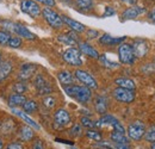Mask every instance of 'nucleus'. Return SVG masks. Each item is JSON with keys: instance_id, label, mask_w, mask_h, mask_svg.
<instances>
[{"instance_id": "nucleus-30", "label": "nucleus", "mask_w": 155, "mask_h": 149, "mask_svg": "<svg viewBox=\"0 0 155 149\" xmlns=\"http://www.w3.org/2000/svg\"><path fill=\"white\" fill-rule=\"evenodd\" d=\"M21 108H23V111L25 113H34V112H36L38 110V104L32 99H30V100L26 99V101L23 104Z\"/></svg>"}, {"instance_id": "nucleus-40", "label": "nucleus", "mask_w": 155, "mask_h": 149, "mask_svg": "<svg viewBox=\"0 0 155 149\" xmlns=\"http://www.w3.org/2000/svg\"><path fill=\"white\" fill-rule=\"evenodd\" d=\"M5 149H24V147H23V144H21L20 142L13 141V142H10V143L5 147Z\"/></svg>"}, {"instance_id": "nucleus-18", "label": "nucleus", "mask_w": 155, "mask_h": 149, "mask_svg": "<svg viewBox=\"0 0 155 149\" xmlns=\"http://www.w3.org/2000/svg\"><path fill=\"white\" fill-rule=\"evenodd\" d=\"M61 18H62L63 24H66L67 26H69L72 29V31H74V32H84L86 30V26L82 23L78 22V20H74V19L69 18L67 16H61Z\"/></svg>"}, {"instance_id": "nucleus-21", "label": "nucleus", "mask_w": 155, "mask_h": 149, "mask_svg": "<svg viewBox=\"0 0 155 149\" xmlns=\"http://www.w3.org/2000/svg\"><path fill=\"white\" fill-rule=\"evenodd\" d=\"M12 69H13V66H12L11 61H8V60L1 61V63H0V84L10 76V74L12 73Z\"/></svg>"}, {"instance_id": "nucleus-36", "label": "nucleus", "mask_w": 155, "mask_h": 149, "mask_svg": "<svg viewBox=\"0 0 155 149\" xmlns=\"http://www.w3.org/2000/svg\"><path fill=\"white\" fill-rule=\"evenodd\" d=\"M11 38V34L5 31V30H0V45H7Z\"/></svg>"}, {"instance_id": "nucleus-51", "label": "nucleus", "mask_w": 155, "mask_h": 149, "mask_svg": "<svg viewBox=\"0 0 155 149\" xmlns=\"http://www.w3.org/2000/svg\"><path fill=\"white\" fill-rule=\"evenodd\" d=\"M72 149H77V148H72Z\"/></svg>"}, {"instance_id": "nucleus-39", "label": "nucleus", "mask_w": 155, "mask_h": 149, "mask_svg": "<svg viewBox=\"0 0 155 149\" xmlns=\"http://www.w3.org/2000/svg\"><path fill=\"white\" fill-rule=\"evenodd\" d=\"M30 149H44V143H43V141H42L41 138L34 140V142H32Z\"/></svg>"}, {"instance_id": "nucleus-23", "label": "nucleus", "mask_w": 155, "mask_h": 149, "mask_svg": "<svg viewBox=\"0 0 155 149\" xmlns=\"http://www.w3.org/2000/svg\"><path fill=\"white\" fill-rule=\"evenodd\" d=\"M107 108H109V103H107V99L103 95H97L96 99H94V109L98 113L100 114H105L107 111Z\"/></svg>"}, {"instance_id": "nucleus-4", "label": "nucleus", "mask_w": 155, "mask_h": 149, "mask_svg": "<svg viewBox=\"0 0 155 149\" xmlns=\"http://www.w3.org/2000/svg\"><path fill=\"white\" fill-rule=\"evenodd\" d=\"M117 55H118V60L120 63L123 65H134L135 62V55H134V51H133V48H131V44L129 43H122L119 44L118 47V50H117Z\"/></svg>"}, {"instance_id": "nucleus-13", "label": "nucleus", "mask_w": 155, "mask_h": 149, "mask_svg": "<svg viewBox=\"0 0 155 149\" xmlns=\"http://www.w3.org/2000/svg\"><path fill=\"white\" fill-rule=\"evenodd\" d=\"M36 69H37V65L35 63H24L20 66L19 73H18V78H19L20 81H28L30 80L34 74L36 73Z\"/></svg>"}, {"instance_id": "nucleus-34", "label": "nucleus", "mask_w": 155, "mask_h": 149, "mask_svg": "<svg viewBox=\"0 0 155 149\" xmlns=\"http://www.w3.org/2000/svg\"><path fill=\"white\" fill-rule=\"evenodd\" d=\"M21 44H23V42H21V38L18 37V36H11L10 38V42H8V47L10 48H12V49H18L21 47Z\"/></svg>"}, {"instance_id": "nucleus-50", "label": "nucleus", "mask_w": 155, "mask_h": 149, "mask_svg": "<svg viewBox=\"0 0 155 149\" xmlns=\"http://www.w3.org/2000/svg\"><path fill=\"white\" fill-rule=\"evenodd\" d=\"M0 63H1V53H0Z\"/></svg>"}, {"instance_id": "nucleus-17", "label": "nucleus", "mask_w": 155, "mask_h": 149, "mask_svg": "<svg viewBox=\"0 0 155 149\" xmlns=\"http://www.w3.org/2000/svg\"><path fill=\"white\" fill-rule=\"evenodd\" d=\"M12 112H13V114H16L17 117H19L20 119H23L24 123H26V125L31 127V128L35 129V130H41V127H39L38 123H37L36 121H34L28 113H25L23 110H19V109H17V108H12Z\"/></svg>"}, {"instance_id": "nucleus-19", "label": "nucleus", "mask_w": 155, "mask_h": 149, "mask_svg": "<svg viewBox=\"0 0 155 149\" xmlns=\"http://www.w3.org/2000/svg\"><path fill=\"white\" fill-rule=\"evenodd\" d=\"M81 54H85L88 57H92V58H99V53L96 48H93L91 44L86 43V42H79V48Z\"/></svg>"}, {"instance_id": "nucleus-28", "label": "nucleus", "mask_w": 155, "mask_h": 149, "mask_svg": "<svg viewBox=\"0 0 155 149\" xmlns=\"http://www.w3.org/2000/svg\"><path fill=\"white\" fill-rule=\"evenodd\" d=\"M110 140L114 142V144L116 143H130L129 137L123 134V132H118V131H112L110 135Z\"/></svg>"}, {"instance_id": "nucleus-49", "label": "nucleus", "mask_w": 155, "mask_h": 149, "mask_svg": "<svg viewBox=\"0 0 155 149\" xmlns=\"http://www.w3.org/2000/svg\"><path fill=\"white\" fill-rule=\"evenodd\" d=\"M97 149H111V148H109V147H100V148H97Z\"/></svg>"}, {"instance_id": "nucleus-26", "label": "nucleus", "mask_w": 155, "mask_h": 149, "mask_svg": "<svg viewBox=\"0 0 155 149\" xmlns=\"http://www.w3.org/2000/svg\"><path fill=\"white\" fill-rule=\"evenodd\" d=\"M115 84H116L118 87H122V88H127V90H131V91H135L136 85L134 82V80L129 79V78H117L115 79Z\"/></svg>"}, {"instance_id": "nucleus-16", "label": "nucleus", "mask_w": 155, "mask_h": 149, "mask_svg": "<svg viewBox=\"0 0 155 149\" xmlns=\"http://www.w3.org/2000/svg\"><path fill=\"white\" fill-rule=\"evenodd\" d=\"M125 39H127L125 36H123V37H114V36H111L109 34H104V35H101L99 37L98 42H99V44H101L104 47H114V45L122 44Z\"/></svg>"}, {"instance_id": "nucleus-10", "label": "nucleus", "mask_w": 155, "mask_h": 149, "mask_svg": "<svg viewBox=\"0 0 155 149\" xmlns=\"http://www.w3.org/2000/svg\"><path fill=\"white\" fill-rule=\"evenodd\" d=\"M20 10H21V12L26 13L28 16H30L32 18L38 17L42 12L39 5L34 0H21L20 1Z\"/></svg>"}, {"instance_id": "nucleus-20", "label": "nucleus", "mask_w": 155, "mask_h": 149, "mask_svg": "<svg viewBox=\"0 0 155 149\" xmlns=\"http://www.w3.org/2000/svg\"><path fill=\"white\" fill-rule=\"evenodd\" d=\"M58 41L61 42L62 44H67V45H71V47H74L75 44H79V37L75 35L74 31H71V32H67V34H63V35H60L58 37Z\"/></svg>"}, {"instance_id": "nucleus-32", "label": "nucleus", "mask_w": 155, "mask_h": 149, "mask_svg": "<svg viewBox=\"0 0 155 149\" xmlns=\"http://www.w3.org/2000/svg\"><path fill=\"white\" fill-rule=\"evenodd\" d=\"M42 104L47 108V109H54L55 105H56V98L53 97V95H45L42 100Z\"/></svg>"}, {"instance_id": "nucleus-8", "label": "nucleus", "mask_w": 155, "mask_h": 149, "mask_svg": "<svg viewBox=\"0 0 155 149\" xmlns=\"http://www.w3.org/2000/svg\"><path fill=\"white\" fill-rule=\"evenodd\" d=\"M74 78H77L78 80L82 84V86H85V87H87L90 90H97L98 88L97 80L88 72H86L84 69H77L74 72Z\"/></svg>"}, {"instance_id": "nucleus-11", "label": "nucleus", "mask_w": 155, "mask_h": 149, "mask_svg": "<svg viewBox=\"0 0 155 149\" xmlns=\"http://www.w3.org/2000/svg\"><path fill=\"white\" fill-rule=\"evenodd\" d=\"M34 85L37 90V93L39 95H48L53 92V88L51 86L49 85V82L45 80V78L42 74H37L35 76V80H34Z\"/></svg>"}, {"instance_id": "nucleus-2", "label": "nucleus", "mask_w": 155, "mask_h": 149, "mask_svg": "<svg viewBox=\"0 0 155 149\" xmlns=\"http://www.w3.org/2000/svg\"><path fill=\"white\" fill-rule=\"evenodd\" d=\"M64 92L75 99L80 104H87L92 99V92L90 88L85 86H79V85H71L64 87Z\"/></svg>"}, {"instance_id": "nucleus-45", "label": "nucleus", "mask_w": 155, "mask_h": 149, "mask_svg": "<svg viewBox=\"0 0 155 149\" xmlns=\"http://www.w3.org/2000/svg\"><path fill=\"white\" fill-rule=\"evenodd\" d=\"M148 17H149V19L155 24V7H153V10L149 12V16H148Z\"/></svg>"}, {"instance_id": "nucleus-12", "label": "nucleus", "mask_w": 155, "mask_h": 149, "mask_svg": "<svg viewBox=\"0 0 155 149\" xmlns=\"http://www.w3.org/2000/svg\"><path fill=\"white\" fill-rule=\"evenodd\" d=\"M131 48H133V51H134V55L135 57H138V58H142L148 54V50H149V45L147 43V41L144 39H135L134 43L131 44Z\"/></svg>"}, {"instance_id": "nucleus-7", "label": "nucleus", "mask_w": 155, "mask_h": 149, "mask_svg": "<svg viewBox=\"0 0 155 149\" xmlns=\"http://www.w3.org/2000/svg\"><path fill=\"white\" fill-rule=\"evenodd\" d=\"M42 16L43 18L45 19V22L53 28V29H61L63 26V22L61 16L58 15V12H55L53 8L50 7H45L42 10Z\"/></svg>"}, {"instance_id": "nucleus-9", "label": "nucleus", "mask_w": 155, "mask_h": 149, "mask_svg": "<svg viewBox=\"0 0 155 149\" xmlns=\"http://www.w3.org/2000/svg\"><path fill=\"white\" fill-rule=\"evenodd\" d=\"M112 95L117 101L123 103V104H130L135 100V92L131 90H127V88H122V87H117L112 91Z\"/></svg>"}, {"instance_id": "nucleus-14", "label": "nucleus", "mask_w": 155, "mask_h": 149, "mask_svg": "<svg viewBox=\"0 0 155 149\" xmlns=\"http://www.w3.org/2000/svg\"><path fill=\"white\" fill-rule=\"evenodd\" d=\"M71 121H72L71 114L66 109H58L54 113V123L60 128L68 125L71 123Z\"/></svg>"}, {"instance_id": "nucleus-29", "label": "nucleus", "mask_w": 155, "mask_h": 149, "mask_svg": "<svg viewBox=\"0 0 155 149\" xmlns=\"http://www.w3.org/2000/svg\"><path fill=\"white\" fill-rule=\"evenodd\" d=\"M74 2L82 12H88L93 8V0H74Z\"/></svg>"}, {"instance_id": "nucleus-22", "label": "nucleus", "mask_w": 155, "mask_h": 149, "mask_svg": "<svg viewBox=\"0 0 155 149\" xmlns=\"http://www.w3.org/2000/svg\"><path fill=\"white\" fill-rule=\"evenodd\" d=\"M58 79L61 85L66 86H71L74 85V75L72 74L69 71H60L58 73Z\"/></svg>"}, {"instance_id": "nucleus-44", "label": "nucleus", "mask_w": 155, "mask_h": 149, "mask_svg": "<svg viewBox=\"0 0 155 149\" xmlns=\"http://www.w3.org/2000/svg\"><path fill=\"white\" fill-rule=\"evenodd\" d=\"M98 35H99V32H98L97 30H93V29H92V30H88V31H87V37L91 38V39L97 38Z\"/></svg>"}, {"instance_id": "nucleus-15", "label": "nucleus", "mask_w": 155, "mask_h": 149, "mask_svg": "<svg viewBox=\"0 0 155 149\" xmlns=\"http://www.w3.org/2000/svg\"><path fill=\"white\" fill-rule=\"evenodd\" d=\"M147 12L146 7H142V6H130L128 7L127 10L123 11L122 13V20H130V19H135L137 17H140L141 15H144Z\"/></svg>"}, {"instance_id": "nucleus-41", "label": "nucleus", "mask_w": 155, "mask_h": 149, "mask_svg": "<svg viewBox=\"0 0 155 149\" xmlns=\"http://www.w3.org/2000/svg\"><path fill=\"white\" fill-rule=\"evenodd\" d=\"M115 15H116L115 8L111 7V6H106L105 7V11L103 13V17H111V16H115Z\"/></svg>"}, {"instance_id": "nucleus-46", "label": "nucleus", "mask_w": 155, "mask_h": 149, "mask_svg": "<svg viewBox=\"0 0 155 149\" xmlns=\"http://www.w3.org/2000/svg\"><path fill=\"white\" fill-rule=\"evenodd\" d=\"M120 1H123L124 4L130 5V6H134V5H136V2H137V0H120Z\"/></svg>"}, {"instance_id": "nucleus-35", "label": "nucleus", "mask_w": 155, "mask_h": 149, "mask_svg": "<svg viewBox=\"0 0 155 149\" xmlns=\"http://www.w3.org/2000/svg\"><path fill=\"white\" fill-rule=\"evenodd\" d=\"M81 125L87 128V129H94L96 128V122L92 121L90 117L84 116V117H81Z\"/></svg>"}, {"instance_id": "nucleus-27", "label": "nucleus", "mask_w": 155, "mask_h": 149, "mask_svg": "<svg viewBox=\"0 0 155 149\" xmlns=\"http://www.w3.org/2000/svg\"><path fill=\"white\" fill-rule=\"evenodd\" d=\"M99 62L101 63V66L109 68V69H115V68H118L119 67V62L118 61H115V60H110L107 54H103V55H99Z\"/></svg>"}, {"instance_id": "nucleus-38", "label": "nucleus", "mask_w": 155, "mask_h": 149, "mask_svg": "<svg viewBox=\"0 0 155 149\" xmlns=\"http://www.w3.org/2000/svg\"><path fill=\"white\" fill-rule=\"evenodd\" d=\"M69 134L72 137H79L81 134H82V127L79 125V124H75L72 127V129L69 130Z\"/></svg>"}, {"instance_id": "nucleus-37", "label": "nucleus", "mask_w": 155, "mask_h": 149, "mask_svg": "<svg viewBox=\"0 0 155 149\" xmlns=\"http://www.w3.org/2000/svg\"><path fill=\"white\" fill-rule=\"evenodd\" d=\"M13 90H15L16 93L24 94V92H26L28 87H26V84H25L24 81H19V82H17V84L13 86Z\"/></svg>"}, {"instance_id": "nucleus-6", "label": "nucleus", "mask_w": 155, "mask_h": 149, "mask_svg": "<svg viewBox=\"0 0 155 149\" xmlns=\"http://www.w3.org/2000/svg\"><path fill=\"white\" fill-rule=\"evenodd\" d=\"M146 125L142 121H134L133 123L129 124L128 129H127V134L128 137L133 141H141L146 134Z\"/></svg>"}, {"instance_id": "nucleus-31", "label": "nucleus", "mask_w": 155, "mask_h": 149, "mask_svg": "<svg viewBox=\"0 0 155 149\" xmlns=\"http://www.w3.org/2000/svg\"><path fill=\"white\" fill-rule=\"evenodd\" d=\"M86 137L88 140H92V141H96V142H100L103 140L101 132L94 130V129H90V130L86 131Z\"/></svg>"}, {"instance_id": "nucleus-25", "label": "nucleus", "mask_w": 155, "mask_h": 149, "mask_svg": "<svg viewBox=\"0 0 155 149\" xmlns=\"http://www.w3.org/2000/svg\"><path fill=\"white\" fill-rule=\"evenodd\" d=\"M19 137L24 142H30L35 137V131L29 125H23L19 130Z\"/></svg>"}, {"instance_id": "nucleus-48", "label": "nucleus", "mask_w": 155, "mask_h": 149, "mask_svg": "<svg viewBox=\"0 0 155 149\" xmlns=\"http://www.w3.org/2000/svg\"><path fill=\"white\" fill-rule=\"evenodd\" d=\"M150 149H155V143H152V146H150Z\"/></svg>"}, {"instance_id": "nucleus-3", "label": "nucleus", "mask_w": 155, "mask_h": 149, "mask_svg": "<svg viewBox=\"0 0 155 149\" xmlns=\"http://www.w3.org/2000/svg\"><path fill=\"white\" fill-rule=\"evenodd\" d=\"M96 127H98V128L111 127L114 129L112 131H118V132L125 134V129H124L123 124L117 119L116 117H114L111 114H103L97 122H96Z\"/></svg>"}, {"instance_id": "nucleus-5", "label": "nucleus", "mask_w": 155, "mask_h": 149, "mask_svg": "<svg viewBox=\"0 0 155 149\" xmlns=\"http://www.w3.org/2000/svg\"><path fill=\"white\" fill-rule=\"evenodd\" d=\"M62 58L69 66H73V67H80V66H82L81 53H80V50L78 48H74V47H71V48L66 49L62 53Z\"/></svg>"}, {"instance_id": "nucleus-1", "label": "nucleus", "mask_w": 155, "mask_h": 149, "mask_svg": "<svg viewBox=\"0 0 155 149\" xmlns=\"http://www.w3.org/2000/svg\"><path fill=\"white\" fill-rule=\"evenodd\" d=\"M1 26L4 28L2 30L10 32V34H15V35H18V37H23L25 39H36V35L34 32H31L25 25L20 24V23H15V22H11V20H2L1 23Z\"/></svg>"}, {"instance_id": "nucleus-43", "label": "nucleus", "mask_w": 155, "mask_h": 149, "mask_svg": "<svg viewBox=\"0 0 155 149\" xmlns=\"http://www.w3.org/2000/svg\"><path fill=\"white\" fill-rule=\"evenodd\" d=\"M114 146H115V149H131L130 143H116Z\"/></svg>"}, {"instance_id": "nucleus-47", "label": "nucleus", "mask_w": 155, "mask_h": 149, "mask_svg": "<svg viewBox=\"0 0 155 149\" xmlns=\"http://www.w3.org/2000/svg\"><path fill=\"white\" fill-rule=\"evenodd\" d=\"M0 149H4V142L1 140V137H0Z\"/></svg>"}, {"instance_id": "nucleus-33", "label": "nucleus", "mask_w": 155, "mask_h": 149, "mask_svg": "<svg viewBox=\"0 0 155 149\" xmlns=\"http://www.w3.org/2000/svg\"><path fill=\"white\" fill-rule=\"evenodd\" d=\"M143 138L148 142V143H155V125H152L150 128H148L146 130V134L143 136Z\"/></svg>"}, {"instance_id": "nucleus-24", "label": "nucleus", "mask_w": 155, "mask_h": 149, "mask_svg": "<svg viewBox=\"0 0 155 149\" xmlns=\"http://www.w3.org/2000/svg\"><path fill=\"white\" fill-rule=\"evenodd\" d=\"M26 101V97L24 94H18V93H12L8 99L7 103L11 108H18V106H23V104Z\"/></svg>"}, {"instance_id": "nucleus-42", "label": "nucleus", "mask_w": 155, "mask_h": 149, "mask_svg": "<svg viewBox=\"0 0 155 149\" xmlns=\"http://www.w3.org/2000/svg\"><path fill=\"white\" fill-rule=\"evenodd\" d=\"M35 1H37V2H41V4L45 5L47 7H53V6H55V5H56V1H55V0H35Z\"/></svg>"}]
</instances>
